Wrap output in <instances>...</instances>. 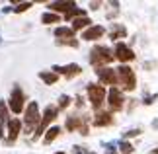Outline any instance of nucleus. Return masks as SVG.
Segmentation results:
<instances>
[{"label":"nucleus","mask_w":158,"mask_h":154,"mask_svg":"<svg viewBox=\"0 0 158 154\" xmlns=\"http://www.w3.org/2000/svg\"><path fill=\"white\" fill-rule=\"evenodd\" d=\"M57 154H64V152H57Z\"/></svg>","instance_id":"obj_32"},{"label":"nucleus","mask_w":158,"mask_h":154,"mask_svg":"<svg viewBox=\"0 0 158 154\" xmlns=\"http://www.w3.org/2000/svg\"><path fill=\"white\" fill-rule=\"evenodd\" d=\"M41 22H43V23H57L59 22V16L53 14V12H47V14L41 16Z\"/></svg>","instance_id":"obj_22"},{"label":"nucleus","mask_w":158,"mask_h":154,"mask_svg":"<svg viewBox=\"0 0 158 154\" xmlns=\"http://www.w3.org/2000/svg\"><path fill=\"white\" fill-rule=\"evenodd\" d=\"M70 103V98L69 96H60V100H59V107L57 109H64L66 106H69Z\"/></svg>","instance_id":"obj_26"},{"label":"nucleus","mask_w":158,"mask_h":154,"mask_svg":"<svg viewBox=\"0 0 158 154\" xmlns=\"http://www.w3.org/2000/svg\"><path fill=\"white\" fill-rule=\"evenodd\" d=\"M113 53H115L113 57H115V59H119L121 63H129V60L135 59V53H133V51H131V47H127L125 43H117Z\"/></svg>","instance_id":"obj_9"},{"label":"nucleus","mask_w":158,"mask_h":154,"mask_svg":"<svg viewBox=\"0 0 158 154\" xmlns=\"http://www.w3.org/2000/svg\"><path fill=\"white\" fill-rule=\"evenodd\" d=\"M49 8L53 10V14H55V12H64V14H69L70 10L76 8V4L74 2H51Z\"/></svg>","instance_id":"obj_15"},{"label":"nucleus","mask_w":158,"mask_h":154,"mask_svg":"<svg viewBox=\"0 0 158 154\" xmlns=\"http://www.w3.org/2000/svg\"><path fill=\"white\" fill-rule=\"evenodd\" d=\"M152 154H158V148H156V150H154V152H152Z\"/></svg>","instance_id":"obj_31"},{"label":"nucleus","mask_w":158,"mask_h":154,"mask_svg":"<svg viewBox=\"0 0 158 154\" xmlns=\"http://www.w3.org/2000/svg\"><path fill=\"white\" fill-rule=\"evenodd\" d=\"M8 107L4 102H0V139H4V123H8Z\"/></svg>","instance_id":"obj_17"},{"label":"nucleus","mask_w":158,"mask_h":154,"mask_svg":"<svg viewBox=\"0 0 158 154\" xmlns=\"http://www.w3.org/2000/svg\"><path fill=\"white\" fill-rule=\"evenodd\" d=\"M82 18V16H86V12H84V10H80V8H74V10H70L69 12V14H64V18H66V20H72V18Z\"/></svg>","instance_id":"obj_23"},{"label":"nucleus","mask_w":158,"mask_h":154,"mask_svg":"<svg viewBox=\"0 0 158 154\" xmlns=\"http://www.w3.org/2000/svg\"><path fill=\"white\" fill-rule=\"evenodd\" d=\"M66 129H69V131L80 129V133H82V135H88V129H86V125H84V123H82V119H80V117H76V115H72V117H69V119H66Z\"/></svg>","instance_id":"obj_14"},{"label":"nucleus","mask_w":158,"mask_h":154,"mask_svg":"<svg viewBox=\"0 0 158 154\" xmlns=\"http://www.w3.org/2000/svg\"><path fill=\"white\" fill-rule=\"evenodd\" d=\"M104 33H106V29L102 27V26H90L86 31L82 33V39H86V41H96V39H100Z\"/></svg>","instance_id":"obj_13"},{"label":"nucleus","mask_w":158,"mask_h":154,"mask_svg":"<svg viewBox=\"0 0 158 154\" xmlns=\"http://www.w3.org/2000/svg\"><path fill=\"white\" fill-rule=\"evenodd\" d=\"M111 121H113V117H111V113H107V111H100L98 115L94 117V125L96 127H106Z\"/></svg>","instance_id":"obj_16"},{"label":"nucleus","mask_w":158,"mask_h":154,"mask_svg":"<svg viewBox=\"0 0 158 154\" xmlns=\"http://www.w3.org/2000/svg\"><path fill=\"white\" fill-rule=\"evenodd\" d=\"M53 72H55V74H63V76H66V78H72V76H76V74H80V72H82V69H80V66H78V65H74V63H72V65H66V66H53Z\"/></svg>","instance_id":"obj_10"},{"label":"nucleus","mask_w":158,"mask_h":154,"mask_svg":"<svg viewBox=\"0 0 158 154\" xmlns=\"http://www.w3.org/2000/svg\"><path fill=\"white\" fill-rule=\"evenodd\" d=\"M111 60H113V53L104 45H96L92 51H90V63H92L96 69H106V65H109Z\"/></svg>","instance_id":"obj_1"},{"label":"nucleus","mask_w":158,"mask_h":154,"mask_svg":"<svg viewBox=\"0 0 158 154\" xmlns=\"http://www.w3.org/2000/svg\"><path fill=\"white\" fill-rule=\"evenodd\" d=\"M90 18H86V16H82V18H74V20H72V31H76V29H82V27H88L90 26Z\"/></svg>","instance_id":"obj_19"},{"label":"nucleus","mask_w":158,"mask_h":154,"mask_svg":"<svg viewBox=\"0 0 158 154\" xmlns=\"http://www.w3.org/2000/svg\"><path fill=\"white\" fill-rule=\"evenodd\" d=\"M106 152L107 154H115V152H117V148H115V144H107L106 146Z\"/></svg>","instance_id":"obj_28"},{"label":"nucleus","mask_w":158,"mask_h":154,"mask_svg":"<svg viewBox=\"0 0 158 154\" xmlns=\"http://www.w3.org/2000/svg\"><path fill=\"white\" fill-rule=\"evenodd\" d=\"M57 113H59V109L55 107V106H49V107L45 109L43 117H41V119H39V125H37V129H35V139L43 135V131L47 129V125H49V123H51V121L55 119V117H57Z\"/></svg>","instance_id":"obj_6"},{"label":"nucleus","mask_w":158,"mask_h":154,"mask_svg":"<svg viewBox=\"0 0 158 154\" xmlns=\"http://www.w3.org/2000/svg\"><path fill=\"white\" fill-rule=\"evenodd\" d=\"M20 131H22L20 119H10L8 121V137H6V140H8V143H14L18 139V135H20Z\"/></svg>","instance_id":"obj_12"},{"label":"nucleus","mask_w":158,"mask_h":154,"mask_svg":"<svg viewBox=\"0 0 158 154\" xmlns=\"http://www.w3.org/2000/svg\"><path fill=\"white\" fill-rule=\"evenodd\" d=\"M107 100H109V107H111V111H119V109L123 107V103H125V98H123V94H121L119 88H111V90H109Z\"/></svg>","instance_id":"obj_8"},{"label":"nucleus","mask_w":158,"mask_h":154,"mask_svg":"<svg viewBox=\"0 0 158 154\" xmlns=\"http://www.w3.org/2000/svg\"><path fill=\"white\" fill-rule=\"evenodd\" d=\"M55 37H57L59 45L78 47V41L74 39V31H72L70 27H57V29H55Z\"/></svg>","instance_id":"obj_4"},{"label":"nucleus","mask_w":158,"mask_h":154,"mask_svg":"<svg viewBox=\"0 0 158 154\" xmlns=\"http://www.w3.org/2000/svg\"><path fill=\"white\" fill-rule=\"evenodd\" d=\"M74 154H86V152H84L80 146H74Z\"/></svg>","instance_id":"obj_30"},{"label":"nucleus","mask_w":158,"mask_h":154,"mask_svg":"<svg viewBox=\"0 0 158 154\" xmlns=\"http://www.w3.org/2000/svg\"><path fill=\"white\" fill-rule=\"evenodd\" d=\"M119 150L123 152V154H131V152H133V144L127 143V140H123V143L119 144Z\"/></svg>","instance_id":"obj_24"},{"label":"nucleus","mask_w":158,"mask_h":154,"mask_svg":"<svg viewBox=\"0 0 158 154\" xmlns=\"http://www.w3.org/2000/svg\"><path fill=\"white\" fill-rule=\"evenodd\" d=\"M117 82H121V86L125 90H135L137 76L133 72V69H129V66H119L117 69Z\"/></svg>","instance_id":"obj_2"},{"label":"nucleus","mask_w":158,"mask_h":154,"mask_svg":"<svg viewBox=\"0 0 158 154\" xmlns=\"http://www.w3.org/2000/svg\"><path fill=\"white\" fill-rule=\"evenodd\" d=\"M125 35H127V29L121 26V23H113L111 31H109V37L111 39H123Z\"/></svg>","instance_id":"obj_18"},{"label":"nucleus","mask_w":158,"mask_h":154,"mask_svg":"<svg viewBox=\"0 0 158 154\" xmlns=\"http://www.w3.org/2000/svg\"><path fill=\"white\" fill-rule=\"evenodd\" d=\"M29 8H31V2H22V4H18L16 8H14V12H16V14H20V12H26Z\"/></svg>","instance_id":"obj_25"},{"label":"nucleus","mask_w":158,"mask_h":154,"mask_svg":"<svg viewBox=\"0 0 158 154\" xmlns=\"http://www.w3.org/2000/svg\"><path fill=\"white\" fill-rule=\"evenodd\" d=\"M88 98L92 102V106L96 109H100V106L104 103L106 100V90L104 86H98V84H88Z\"/></svg>","instance_id":"obj_5"},{"label":"nucleus","mask_w":158,"mask_h":154,"mask_svg":"<svg viewBox=\"0 0 158 154\" xmlns=\"http://www.w3.org/2000/svg\"><path fill=\"white\" fill-rule=\"evenodd\" d=\"M139 133H141V129H131V131L125 133V137H137Z\"/></svg>","instance_id":"obj_27"},{"label":"nucleus","mask_w":158,"mask_h":154,"mask_svg":"<svg viewBox=\"0 0 158 154\" xmlns=\"http://www.w3.org/2000/svg\"><path fill=\"white\" fill-rule=\"evenodd\" d=\"M39 78L43 80L45 84H55V82L59 80V76L55 74V72H45V70H43V72H39Z\"/></svg>","instance_id":"obj_21"},{"label":"nucleus","mask_w":158,"mask_h":154,"mask_svg":"<svg viewBox=\"0 0 158 154\" xmlns=\"http://www.w3.org/2000/svg\"><path fill=\"white\" fill-rule=\"evenodd\" d=\"M39 119H41L39 106H37V102H31L26 109V129H27V133H31L33 129L39 125Z\"/></svg>","instance_id":"obj_3"},{"label":"nucleus","mask_w":158,"mask_h":154,"mask_svg":"<svg viewBox=\"0 0 158 154\" xmlns=\"http://www.w3.org/2000/svg\"><path fill=\"white\" fill-rule=\"evenodd\" d=\"M59 133H60V129H59V127H51L49 131H47V135H45L43 143H45V144H49V143H53V140H55V139L59 137Z\"/></svg>","instance_id":"obj_20"},{"label":"nucleus","mask_w":158,"mask_h":154,"mask_svg":"<svg viewBox=\"0 0 158 154\" xmlns=\"http://www.w3.org/2000/svg\"><path fill=\"white\" fill-rule=\"evenodd\" d=\"M23 102H26V96H23L22 88L20 86H14V90H12V94H10V109L14 113L23 111Z\"/></svg>","instance_id":"obj_7"},{"label":"nucleus","mask_w":158,"mask_h":154,"mask_svg":"<svg viewBox=\"0 0 158 154\" xmlns=\"http://www.w3.org/2000/svg\"><path fill=\"white\" fill-rule=\"evenodd\" d=\"M96 72H98V78L104 84H109V86L117 84V72H115L113 69H98Z\"/></svg>","instance_id":"obj_11"},{"label":"nucleus","mask_w":158,"mask_h":154,"mask_svg":"<svg viewBox=\"0 0 158 154\" xmlns=\"http://www.w3.org/2000/svg\"><path fill=\"white\" fill-rule=\"evenodd\" d=\"M156 98H158L156 94H152V96H147V98H144V103H152V102L156 100Z\"/></svg>","instance_id":"obj_29"}]
</instances>
